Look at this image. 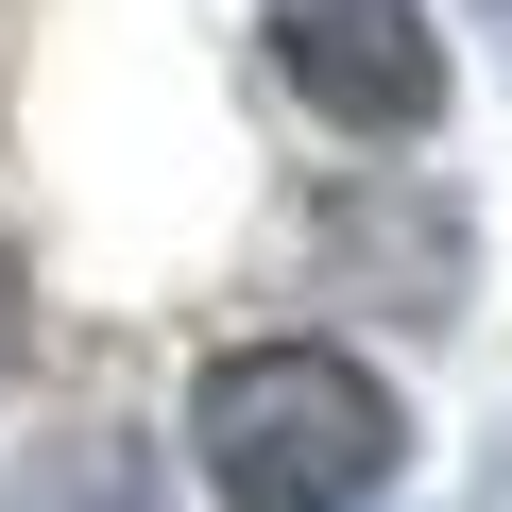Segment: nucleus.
<instances>
[{
	"instance_id": "1",
	"label": "nucleus",
	"mask_w": 512,
	"mask_h": 512,
	"mask_svg": "<svg viewBox=\"0 0 512 512\" xmlns=\"http://www.w3.org/2000/svg\"><path fill=\"white\" fill-rule=\"evenodd\" d=\"M222 512H376L410 478V393L342 342V325H256L188 359V444H171Z\"/></svg>"
},
{
	"instance_id": "2",
	"label": "nucleus",
	"mask_w": 512,
	"mask_h": 512,
	"mask_svg": "<svg viewBox=\"0 0 512 512\" xmlns=\"http://www.w3.org/2000/svg\"><path fill=\"white\" fill-rule=\"evenodd\" d=\"M256 52H274V86H291L342 154H410V137H444V103H461V52L427 35V0H274Z\"/></svg>"
},
{
	"instance_id": "3",
	"label": "nucleus",
	"mask_w": 512,
	"mask_h": 512,
	"mask_svg": "<svg viewBox=\"0 0 512 512\" xmlns=\"http://www.w3.org/2000/svg\"><path fill=\"white\" fill-rule=\"evenodd\" d=\"M325 274H342V308H376V325H461V291H478V205L444 188V171H342L325 188Z\"/></svg>"
},
{
	"instance_id": "4",
	"label": "nucleus",
	"mask_w": 512,
	"mask_h": 512,
	"mask_svg": "<svg viewBox=\"0 0 512 512\" xmlns=\"http://www.w3.org/2000/svg\"><path fill=\"white\" fill-rule=\"evenodd\" d=\"M0 512H171V478H154V444H120V427H52V444L0 461Z\"/></svg>"
},
{
	"instance_id": "5",
	"label": "nucleus",
	"mask_w": 512,
	"mask_h": 512,
	"mask_svg": "<svg viewBox=\"0 0 512 512\" xmlns=\"http://www.w3.org/2000/svg\"><path fill=\"white\" fill-rule=\"evenodd\" d=\"M35 376V256H18V222H0V393Z\"/></svg>"
},
{
	"instance_id": "6",
	"label": "nucleus",
	"mask_w": 512,
	"mask_h": 512,
	"mask_svg": "<svg viewBox=\"0 0 512 512\" xmlns=\"http://www.w3.org/2000/svg\"><path fill=\"white\" fill-rule=\"evenodd\" d=\"M478 18H495V69H512V0H478Z\"/></svg>"
}]
</instances>
